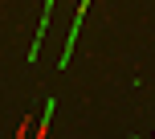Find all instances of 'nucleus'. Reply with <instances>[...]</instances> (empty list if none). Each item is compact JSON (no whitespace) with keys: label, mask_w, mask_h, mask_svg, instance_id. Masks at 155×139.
Wrapping results in <instances>:
<instances>
[{"label":"nucleus","mask_w":155,"mask_h":139,"mask_svg":"<svg viewBox=\"0 0 155 139\" xmlns=\"http://www.w3.org/2000/svg\"><path fill=\"white\" fill-rule=\"evenodd\" d=\"M49 123H53V102H45V110H41V123H37V135H33V139H49Z\"/></svg>","instance_id":"1"}]
</instances>
